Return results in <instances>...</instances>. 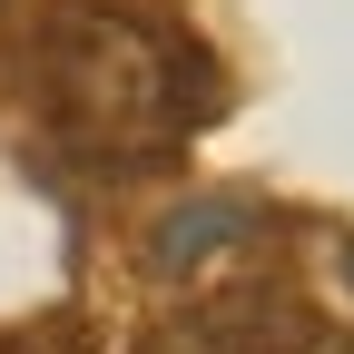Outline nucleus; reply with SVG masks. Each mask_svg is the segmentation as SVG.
Masks as SVG:
<instances>
[{
    "mask_svg": "<svg viewBox=\"0 0 354 354\" xmlns=\"http://www.w3.org/2000/svg\"><path fill=\"white\" fill-rule=\"evenodd\" d=\"M39 88H50L59 138L88 167H148L187 138V50L109 0H79L50 20Z\"/></svg>",
    "mask_w": 354,
    "mask_h": 354,
    "instance_id": "f257e3e1",
    "label": "nucleus"
},
{
    "mask_svg": "<svg viewBox=\"0 0 354 354\" xmlns=\"http://www.w3.org/2000/svg\"><path fill=\"white\" fill-rule=\"evenodd\" d=\"M246 227H256L246 207H197V216H167V227H158V266L177 276V266H197L216 236H246Z\"/></svg>",
    "mask_w": 354,
    "mask_h": 354,
    "instance_id": "f03ea898",
    "label": "nucleus"
},
{
    "mask_svg": "<svg viewBox=\"0 0 354 354\" xmlns=\"http://www.w3.org/2000/svg\"><path fill=\"white\" fill-rule=\"evenodd\" d=\"M344 256H354V246H344Z\"/></svg>",
    "mask_w": 354,
    "mask_h": 354,
    "instance_id": "7ed1b4c3",
    "label": "nucleus"
}]
</instances>
